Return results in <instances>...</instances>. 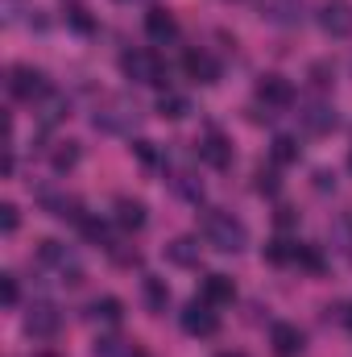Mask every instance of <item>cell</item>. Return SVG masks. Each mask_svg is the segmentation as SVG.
<instances>
[{
  "instance_id": "cell-21",
  "label": "cell",
  "mask_w": 352,
  "mask_h": 357,
  "mask_svg": "<svg viewBox=\"0 0 352 357\" xmlns=\"http://www.w3.org/2000/svg\"><path fill=\"white\" fill-rule=\"evenodd\" d=\"M273 162H278V167L298 162V142H294V137H273Z\"/></svg>"
},
{
  "instance_id": "cell-37",
  "label": "cell",
  "mask_w": 352,
  "mask_h": 357,
  "mask_svg": "<svg viewBox=\"0 0 352 357\" xmlns=\"http://www.w3.org/2000/svg\"><path fill=\"white\" fill-rule=\"evenodd\" d=\"M220 357H245V354H220Z\"/></svg>"
},
{
  "instance_id": "cell-39",
  "label": "cell",
  "mask_w": 352,
  "mask_h": 357,
  "mask_svg": "<svg viewBox=\"0 0 352 357\" xmlns=\"http://www.w3.org/2000/svg\"><path fill=\"white\" fill-rule=\"evenodd\" d=\"M349 167H352V158H349Z\"/></svg>"
},
{
  "instance_id": "cell-32",
  "label": "cell",
  "mask_w": 352,
  "mask_h": 357,
  "mask_svg": "<svg viewBox=\"0 0 352 357\" xmlns=\"http://www.w3.org/2000/svg\"><path fill=\"white\" fill-rule=\"evenodd\" d=\"M71 25H75L79 33H88V29H91V21L83 17V8H75V13H71Z\"/></svg>"
},
{
  "instance_id": "cell-16",
  "label": "cell",
  "mask_w": 352,
  "mask_h": 357,
  "mask_svg": "<svg viewBox=\"0 0 352 357\" xmlns=\"http://www.w3.org/2000/svg\"><path fill=\"white\" fill-rule=\"evenodd\" d=\"M116 225H120L125 233L145 229V204H141V199H116Z\"/></svg>"
},
{
  "instance_id": "cell-3",
  "label": "cell",
  "mask_w": 352,
  "mask_h": 357,
  "mask_svg": "<svg viewBox=\"0 0 352 357\" xmlns=\"http://www.w3.org/2000/svg\"><path fill=\"white\" fill-rule=\"evenodd\" d=\"M38 262L46 270H54L58 282H67V287H79V282H83V270L75 262V254H71L67 245H58V241H42V245H38Z\"/></svg>"
},
{
  "instance_id": "cell-33",
  "label": "cell",
  "mask_w": 352,
  "mask_h": 357,
  "mask_svg": "<svg viewBox=\"0 0 352 357\" xmlns=\"http://www.w3.org/2000/svg\"><path fill=\"white\" fill-rule=\"evenodd\" d=\"M315 187H319V191H328V187H336V175H328V171H319V175H315Z\"/></svg>"
},
{
  "instance_id": "cell-23",
  "label": "cell",
  "mask_w": 352,
  "mask_h": 357,
  "mask_svg": "<svg viewBox=\"0 0 352 357\" xmlns=\"http://www.w3.org/2000/svg\"><path fill=\"white\" fill-rule=\"evenodd\" d=\"M294 262H298L303 270H315V274L323 270V258H319V250H315V245H298V250H294Z\"/></svg>"
},
{
  "instance_id": "cell-9",
  "label": "cell",
  "mask_w": 352,
  "mask_h": 357,
  "mask_svg": "<svg viewBox=\"0 0 352 357\" xmlns=\"http://www.w3.org/2000/svg\"><path fill=\"white\" fill-rule=\"evenodd\" d=\"M257 100H262L265 108H290V104H294V84L282 79V75H262Z\"/></svg>"
},
{
  "instance_id": "cell-2",
  "label": "cell",
  "mask_w": 352,
  "mask_h": 357,
  "mask_svg": "<svg viewBox=\"0 0 352 357\" xmlns=\"http://www.w3.org/2000/svg\"><path fill=\"white\" fill-rule=\"evenodd\" d=\"M95 129H104V133H133L137 125H141V108H137V100H129V96H108L99 108H95Z\"/></svg>"
},
{
  "instance_id": "cell-6",
  "label": "cell",
  "mask_w": 352,
  "mask_h": 357,
  "mask_svg": "<svg viewBox=\"0 0 352 357\" xmlns=\"http://www.w3.org/2000/svg\"><path fill=\"white\" fill-rule=\"evenodd\" d=\"M182 328H186L191 337H211V333L220 328V316H216V307H211L207 299H191V303L182 307Z\"/></svg>"
},
{
  "instance_id": "cell-36",
  "label": "cell",
  "mask_w": 352,
  "mask_h": 357,
  "mask_svg": "<svg viewBox=\"0 0 352 357\" xmlns=\"http://www.w3.org/2000/svg\"><path fill=\"white\" fill-rule=\"evenodd\" d=\"M129 357H150V354H141V349H133V354H129Z\"/></svg>"
},
{
  "instance_id": "cell-28",
  "label": "cell",
  "mask_w": 352,
  "mask_h": 357,
  "mask_svg": "<svg viewBox=\"0 0 352 357\" xmlns=\"http://www.w3.org/2000/svg\"><path fill=\"white\" fill-rule=\"evenodd\" d=\"M257 191H262V195H278V175H273V171H257Z\"/></svg>"
},
{
  "instance_id": "cell-22",
  "label": "cell",
  "mask_w": 352,
  "mask_h": 357,
  "mask_svg": "<svg viewBox=\"0 0 352 357\" xmlns=\"http://www.w3.org/2000/svg\"><path fill=\"white\" fill-rule=\"evenodd\" d=\"M50 162H54V171H71V167L79 162V146H75V142H63V146L50 154Z\"/></svg>"
},
{
  "instance_id": "cell-12",
  "label": "cell",
  "mask_w": 352,
  "mask_h": 357,
  "mask_svg": "<svg viewBox=\"0 0 352 357\" xmlns=\"http://www.w3.org/2000/svg\"><path fill=\"white\" fill-rule=\"evenodd\" d=\"M182 67H186V75H191L195 84H216V79H220V63H216L211 54H203V50H191V54L182 59Z\"/></svg>"
},
{
  "instance_id": "cell-35",
  "label": "cell",
  "mask_w": 352,
  "mask_h": 357,
  "mask_svg": "<svg viewBox=\"0 0 352 357\" xmlns=\"http://www.w3.org/2000/svg\"><path fill=\"white\" fill-rule=\"evenodd\" d=\"M344 324H349V328H352V307H349V312H344Z\"/></svg>"
},
{
  "instance_id": "cell-4",
  "label": "cell",
  "mask_w": 352,
  "mask_h": 357,
  "mask_svg": "<svg viewBox=\"0 0 352 357\" xmlns=\"http://www.w3.org/2000/svg\"><path fill=\"white\" fill-rule=\"evenodd\" d=\"M120 71L133 79V84H166V75H162V63L150 54V50H129L125 59H120Z\"/></svg>"
},
{
  "instance_id": "cell-7",
  "label": "cell",
  "mask_w": 352,
  "mask_h": 357,
  "mask_svg": "<svg viewBox=\"0 0 352 357\" xmlns=\"http://www.w3.org/2000/svg\"><path fill=\"white\" fill-rule=\"evenodd\" d=\"M319 25L332 38H349L352 33V4L349 0H323L319 4Z\"/></svg>"
},
{
  "instance_id": "cell-11",
  "label": "cell",
  "mask_w": 352,
  "mask_h": 357,
  "mask_svg": "<svg viewBox=\"0 0 352 357\" xmlns=\"http://www.w3.org/2000/svg\"><path fill=\"white\" fill-rule=\"evenodd\" d=\"M199 299H207L211 307H224V303L237 299V287H232L228 274H207V278L199 282Z\"/></svg>"
},
{
  "instance_id": "cell-17",
  "label": "cell",
  "mask_w": 352,
  "mask_h": 357,
  "mask_svg": "<svg viewBox=\"0 0 352 357\" xmlns=\"http://www.w3.org/2000/svg\"><path fill=\"white\" fill-rule=\"evenodd\" d=\"M120 299H112V295H104V299H95L88 307V316L95 320V324H120Z\"/></svg>"
},
{
  "instance_id": "cell-19",
  "label": "cell",
  "mask_w": 352,
  "mask_h": 357,
  "mask_svg": "<svg viewBox=\"0 0 352 357\" xmlns=\"http://www.w3.org/2000/svg\"><path fill=\"white\" fill-rule=\"evenodd\" d=\"M158 112H162L166 121H182V116L191 112V100H186V96H178V91H162V100H158Z\"/></svg>"
},
{
  "instance_id": "cell-30",
  "label": "cell",
  "mask_w": 352,
  "mask_h": 357,
  "mask_svg": "<svg viewBox=\"0 0 352 357\" xmlns=\"http://www.w3.org/2000/svg\"><path fill=\"white\" fill-rule=\"evenodd\" d=\"M116 349H120L116 337H99V341H95V357H116Z\"/></svg>"
},
{
  "instance_id": "cell-27",
  "label": "cell",
  "mask_w": 352,
  "mask_h": 357,
  "mask_svg": "<svg viewBox=\"0 0 352 357\" xmlns=\"http://www.w3.org/2000/svg\"><path fill=\"white\" fill-rule=\"evenodd\" d=\"M0 303H4V307L17 303V278H13V274H0Z\"/></svg>"
},
{
  "instance_id": "cell-10",
  "label": "cell",
  "mask_w": 352,
  "mask_h": 357,
  "mask_svg": "<svg viewBox=\"0 0 352 357\" xmlns=\"http://www.w3.org/2000/svg\"><path fill=\"white\" fill-rule=\"evenodd\" d=\"M199 158H203L207 167H216V171L232 167V146L224 142L220 129H207V133H203V142H199Z\"/></svg>"
},
{
  "instance_id": "cell-25",
  "label": "cell",
  "mask_w": 352,
  "mask_h": 357,
  "mask_svg": "<svg viewBox=\"0 0 352 357\" xmlns=\"http://www.w3.org/2000/svg\"><path fill=\"white\" fill-rule=\"evenodd\" d=\"M79 229H83V237H88L91 245H104V250H108V225H99V220H91L88 216Z\"/></svg>"
},
{
  "instance_id": "cell-24",
  "label": "cell",
  "mask_w": 352,
  "mask_h": 357,
  "mask_svg": "<svg viewBox=\"0 0 352 357\" xmlns=\"http://www.w3.org/2000/svg\"><path fill=\"white\" fill-rule=\"evenodd\" d=\"M294 250H298V245H290V241H269V245H265V258L282 266V262H294Z\"/></svg>"
},
{
  "instance_id": "cell-31",
  "label": "cell",
  "mask_w": 352,
  "mask_h": 357,
  "mask_svg": "<svg viewBox=\"0 0 352 357\" xmlns=\"http://www.w3.org/2000/svg\"><path fill=\"white\" fill-rule=\"evenodd\" d=\"M311 75H315V84H319V88H328V75H332V67H328V63H315V67H311Z\"/></svg>"
},
{
  "instance_id": "cell-1",
  "label": "cell",
  "mask_w": 352,
  "mask_h": 357,
  "mask_svg": "<svg viewBox=\"0 0 352 357\" xmlns=\"http://www.w3.org/2000/svg\"><path fill=\"white\" fill-rule=\"evenodd\" d=\"M199 233H203V241H207L211 250H220V254H241L245 241H249L245 225H241L232 212H216V208H207V212L199 216Z\"/></svg>"
},
{
  "instance_id": "cell-5",
  "label": "cell",
  "mask_w": 352,
  "mask_h": 357,
  "mask_svg": "<svg viewBox=\"0 0 352 357\" xmlns=\"http://www.w3.org/2000/svg\"><path fill=\"white\" fill-rule=\"evenodd\" d=\"M8 91L17 96V100H42V96H50V79L38 71V67H13L8 71Z\"/></svg>"
},
{
  "instance_id": "cell-29",
  "label": "cell",
  "mask_w": 352,
  "mask_h": 357,
  "mask_svg": "<svg viewBox=\"0 0 352 357\" xmlns=\"http://www.w3.org/2000/svg\"><path fill=\"white\" fill-rule=\"evenodd\" d=\"M0 229L4 233H17V208L13 204H0Z\"/></svg>"
},
{
  "instance_id": "cell-13",
  "label": "cell",
  "mask_w": 352,
  "mask_h": 357,
  "mask_svg": "<svg viewBox=\"0 0 352 357\" xmlns=\"http://www.w3.org/2000/svg\"><path fill=\"white\" fill-rule=\"evenodd\" d=\"M269 341H273V349L282 357H294L303 354V345H307V337H303V328H294V324H273V333H269Z\"/></svg>"
},
{
  "instance_id": "cell-20",
  "label": "cell",
  "mask_w": 352,
  "mask_h": 357,
  "mask_svg": "<svg viewBox=\"0 0 352 357\" xmlns=\"http://www.w3.org/2000/svg\"><path fill=\"white\" fill-rule=\"evenodd\" d=\"M141 287H145V303H150V312H166V303H170V287H166L162 278H145Z\"/></svg>"
},
{
  "instance_id": "cell-15",
  "label": "cell",
  "mask_w": 352,
  "mask_h": 357,
  "mask_svg": "<svg viewBox=\"0 0 352 357\" xmlns=\"http://www.w3.org/2000/svg\"><path fill=\"white\" fill-rule=\"evenodd\" d=\"M145 33L154 38V42H175V33H178V25H175V17L166 13V8H154V13H145Z\"/></svg>"
},
{
  "instance_id": "cell-38",
  "label": "cell",
  "mask_w": 352,
  "mask_h": 357,
  "mask_svg": "<svg viewBox=\"0 0 352 357\" xmlns=\"http://www.w3.org/2000/svg\"><path fill=\"white\" fill-rule=\"evenodd\" d=\"M42 357H54V354H42Z\"/></svg>"
},
{
  "instance_id": "cell-18",
  "label": "cell",
  "mask_w": 352,
  "mask_h": 357,
  "mask_svg": "<svg viewBox=\"0 0 352 357\" xmlns=\"http://www.w3.org/2000/svg\"><path fill=\"white\" fill-rule=\"evenodd\" d=\"M166 254H170V262H178V266H195L199 262V241L195 237H178V241L166 245Z\"/></svg>"
},
{
  "instance_id": "cell-34",
  "label": "cell",
  "mask_w": 352,
  "mask_h": 357,
  "mask_svg": "<svg viewBox=\"0 0 352 357\" xmlns=\"http://www.w3.org/2000/svg\"><path fill=\"white\" fill-rule=\"evenodd\" d=\"M278 225H282V229L294 225V212H290V208H278Z\"/></svg>"
},
{
  "instance_id": "cell-14",
  "label": "cell",
  "mask_w": 352,
  "mask_h": 357,
  "mask_svg": "<svg viewBox=\"0 0 352 357\" xmlns=\"http://www.w3.org/2000/svg\"><path fill=\"white\" fill-rule=\"evenodd\" d=\"M298 116H303V125H307L311 133H328V129L336 125V112H332L323 100H311V104H303V112H298Z\"/></svg>"
},
{
  "instance_id": "cell-8",
  "label": "cell",
  "mask_w": 352,
  "mask_h": 357,
  "mask_svg": "<svg viewBox=\"0 0 352 357\" xmlns=\"http://www.w3.org/2000/svg\"><path fill=\"white\" fill-rule=\"evenodd\" d=\"M58 324H63V316H58L54 303H33V307L25 312V333H29V337H54Z\"/></svg>"
},
{
  "instance_id": "cell-26",
  "label": "cell",
  "mask_w": 352,
  "mask_h": 357,
  "mask_svg": "<svg viewBox=\"0 0 352 357\" xmlns=\"http://www.w3.org/2000/svg\"><path fill=\"white\" fill-rule=\"evenodd\" d=\"M133 154H137L145 167H158V162H162V154L154 150V142H133Z\"/></svg>"
}]
</instances>
